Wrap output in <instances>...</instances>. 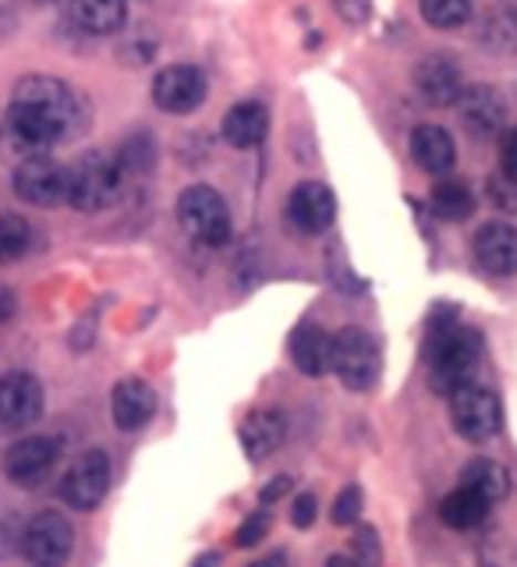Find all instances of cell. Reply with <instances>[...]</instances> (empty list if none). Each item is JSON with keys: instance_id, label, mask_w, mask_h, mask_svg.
Wrapping results in <instances>:
<instances>
[{"instance_id": "1", "label": "cell", "mask_w": 517, "mask_h": 567, "mask_svg": "<svg viewBox=\"0 0 517 567\" xmlns=\"http://www.w3.org/2000/svg\"><path fill=\"white\" fill-rule=\"evenodd\" d=\"M425 362H430V383L440 394H454L475 380V369L483 362V337L472 327L443 319L433 323L430 344H425Z\"/></svg>"}, {"instance_id": "2", "label": "cell", "mask_w": 517, "mask_h": 567, "mask_svg": "<svg viewBox=\"0 0 517 567\" xmlns=\"http://www.w3.org/2000/svg\"><path fill=\"white\" fill-rule=\"evenodd\" d=\"M124 185V171L111 153H85L68 167V206L82 213L106 209Z\"/></svg>"}, {"instance_id": "3", "label": "cell", "mask_w": 517, "mask_h": 567, "mask_svg": "<svg viewBox=\"0 0 517 567\" xmlns=\"http://www.w3.org/2000/svg\"><path fill=\"white\" fill-rule=\"evenodd\" d=\"M177 224L199 245H227L230 241V209L224 195L209 185H192L177 199Z\"/></svg>"}, {"instance_id": "4", "label": "cell", "mask_w": 517, "mask_h": 567, "mask_svg": "<svg viewBox=\"0 0 517 567\" xmlns=\"http://www.w3.org/2000/svg\"><path fill=\"white\" fill-rule=\"evenodd\" d=\"M330 369L341 377L348 390H369L380 377V344L376 337L362 327H344L333 337Z\"/></svg>"}, {"instance_id": "5", "label": "cell", "mask_w": 517, "mask_h": 567, "mask_svg": "<svg viewBox=\"0 0 517 567\" xmlns=\"http://www.w3.org/2000/svg\"><path fill=\"white\" fill-rule=\"evenodd\" d=\"M451 419H454V430L465 440L486 443L500 433L504 408H500V398H496L489 386L472 380L451 394Z\"/></svg>"}, {"instance_id": "6", "label": "cell", "mask_w": 517, "mask_h": 567, "mask_svg": "<svg viewBox=\"0 0 517 567\" xmlns=\"http://www.w3.org/2000/svg\"><path fill=\"white\" fill-rule=\"evenodd\" d=\"M11 100H25L40 111L58 117L68 135H75L82 124H85V100L61 79H50V75H29L14 85V96Z\"/></svg>"}, {"instance_id": "7", "label": "cell", "mask_w": 517, "mask_h": 567, "mask_svg": "<svg viewBox=\"0 0 517 567\" xmlns=\"http://www.w3.org/2000/svg\"><path fill=\"white\" fill-rule=\"evenodd\" d=\"M14 192L29 206H61L68 203V167L46 153H32L14 171Z\"/></svg>"}, {"instance_id": "8", "label": "cell", "mask_w": 517, "mask_h": 567, "mask_svg": "<svg viewBox=\"0 0 517 567\" xmlns=\"http://www.w3.org/2000/svg\"><path fill=\"white\" fill-rule=\"evenodd\" d=\"M75 546V532H71L68 518L58 511H43L25 525L22 536V554L32 567H64Z\"/></svg>"}, {"instance_id": "9", "label": "cell", "mask_w": 517, "mask_h": 567, "mask_svg": "<svg viewBox=\"0 0 517 567\" xmlns=\"http://www.w3.org/2000/svg\"><path fill=\"white\" fill-rule=\"evenodd\" d=\"M106 489H111V457H106L103 451L79 454L61 478V501L75 511L100 507Z\"/></svg>"}, {"instance_id": "10", "label": "cell", "mask_w": 517, "mask_h": 567, "mask_svg": "<svg viewBox=\"0 0 517 567\" xmlns=\"http://www.w3.org/2000/svg\"><path fill=\"white\" fill-rule=\"evenodd\" d=\"M61 461V443L50 436H22L18 443H11L4 454V472L14 486L22 489H35L43 486L53 475Z\"/></svg>"}, {"instance_id": "11", "label": "cell", "mask_w": 517, "mask_h": 567, "mask_svg": "<svg viewBox=\"0 0 517 567\" xmlns=\"http://www.w3.org/2000/svg\"><path fill=\"white\" fill-rule=\"evenodd\" d=\"M206 75L195 64H170L153 79V103L164 114H192L206 100Z\"/></svg>"}, {"instance_id": "12", "label": "cell", "mask_w": 517, "mask_h": 567, "mask_svg": "<svg viewBox=\"0 0 517 567\" xmlns=\"http://www.w3.org/2000/svg\"><path fill=\"white\" fill-rule=\"evenodd\" d=\"M43 415V386L29 372H8L0 377V425L4 430H25Z\"/></svg>"}, {"instance_id": "13", "label": "cell", "mask_w": 517, "mask_h": 567, "mask_svg": "<svg viewBox=\"0 0 517 567\" xmlns=\"http://www.w3.org/2000/svg\"><path fill=\"white\" fill-rule=\"evenodd\" d=\"M454 106L461 121H465V128L478 138H493L507 124V103L489 85H465V93H461Z\"/></svg>"}, {"instance_id": "14", "label": "cell", "mask_w": 517, "mask_h": 567, "mask_svg": "<svg viewBox=\"0 0 517 567\" xmlns=\"http://www.w3.org/2000/svg\"><path fill=\"white\" fill-rule=\"evenodd\" d=\"M288 213L301 235H323L337 217V199L323 182H301L291 192Z\"/></svg>"}, {"instance_id": "15", "label": "cell", "mask_w": 517, "mask_h": 567, "mask_svg": "<svg viewBox=\"0 0 517 567\" xmlns=\"http://www.w3.org/2000/svg\"><path fill=\"white\" fill-rule=\"evenodd\" d=\"M415 89L430 106H454L465 93V79H461V68L436 53V58H425L415 68Z\"/></svg>"}, {"instance_id": "16", "label": "cell", "mask_w": 517, "mask_h": 567, "mask_svg": "<svg viewBox=\"0 0 517 567\" xmlns=\"http://www.w3.org/2000/svg\"><path fill=\"white\" fill-rule=\"evenodd\" d=\"M475 259L493 277H514L517 274V227L486 224L475 235Z\"/></svg>"}, {"instance_id": "17", "label": "cell", "mask_w": 517, "mask_h": 567, "mask_svg": "<svg viewBox=\"0 0 517 567\" xmlns=\"http://www.w3.org/2000/svg\"><path fill=\"white\" fill-rule=\"evenodd\" d=\"M111 412H114V425L124 433H135L142 430L153 412H156V394L146 380H121L114 386V398H111Z\"/></svg>"}, {"instance_id": "18", "label": "cell", "mask_w": 517, "mask_h": 567, "mask_svg": "<svg viewBox=\"0 0 517 567\" xmlns=\"http://www.w3.org/2000/svg\"><path fill=\"white\" fill-rule=\"evenodd\" d=\"M266 132H270V114H266V106L256 100L230 106L224 117V138H227V146H235V150H256L266 138Z\"/></svg>"}, {"instance_id": "19", "label": "cell", "mask_w": 517, "mask_h": 567, "mask_svg": "<svg viewBox=\"0 0 517 567\" xmlns=\"http://www.w3.org/2000/svg\"><path fill=\"white\" fill-rule=\"evenodd\" d=\"M68 18L89 35H111L128 18V0H68Z\"/></svg>"}, {"instance_id": "20", "label": "cell", "mask_w": 517, "mask_h": 567, "mask_svg": "<svg viewBox=\"0 0 517 567\" xmlns=\"http://www.w3.org/2000/svg\"><path fill=\"white\" fill-rule=\"evenodd\" d=\"M412 156L415 164L425 171V174H436L443 177L457 159V150H454V138L447 128H436V124H422L412 135Z\"/></svg>"}, {"instance_id": "21", "label": "cell", "mask_w": 517, "mask_h": 567, "mask_svg": "<svg viewBox=\"0 0 517 567\" xmlns=\"http://www.w3.org/2000/svg\"><path fill=\"white\" fill-rule=\"evenodd\" d=\"M291 359L306 377H323L333 359V337L316 323H301L291 337Z\"/></svg>"}, {"instance_id": "22", "label": "cell", "mask_w": 517, "mask_h": 567, "mask_svg": "<svg viewBox=\"0 0 517 567\" xmlns=\"http://www.w3.org/2000/svg\"><path fill=\"white\" fill-rule=\"evenodd\" d=\"M283 433H288V425H283V415L273 412V408H259V412H252V415L241 422V447H245L248 457L259 461V457L273 454L280 447Z\"/></svg>"}, {"instance_id": "23", "label": "cell", "mask_w": 517, "mask_h": 567, "mask_svg": "<svg viewBox=\"0 0 517 567\" xmlns=\"http://www.w3.org/2000/svg\"><path fill=\"white\" fill-rule=\"evenodd\" d=\"M461 486H468L475 489L483 501L496 504V501H504L507 489H510V475L507 468L500 465V461H493V457H475L468 461L465 468H461Z\"/></svg>"}, {"instance_id": "24", "label": "cell", "mask_w": 517, "mask_h": 567, "mask_svg": "<svg viewBox=\"0 0 517 567\" xmlns=\"http://www.w3.org/2000/svg\"><path fill=\"white\" fill-rule=\"evenodd\" d=\"M486 514H489V501H483V496L468 486H457L454 493L443 496V504H440L443 525H451L457 532H468L475 525H483Z\"/></svg>"}, {"instance_id": "25", "label": "cell", "mask_w": 517, "mask_h": 567, "mask_svg": "<svg viewBox=\"0 0 517 567\" xmlns=\"http://www.w3.org/2000/svg\"><path fill=\"white\" fill-rule=\"evenodd\" d=\"M430 203H433V213L440 220H468L472 213H475V195L465 182H457V177H440V182L433 185V195H430Z\"/></svg>"}, {"instance_id": "26", "label": "cell", "mask_w": 517, "mask_h": 567, "mask_svg": "<svg viewBox=\"0 0 517 567\" xmlns=\"http://www.w3.org/2000/svg\"><path fill=\"white\" fill-rule=\"evenodd\" d=\"M483 43L496 53H514L517 50V11L514 8H496L483 22Z\"/></svg>"}, {"instance_id": "27", "label": "cell", "mask_w": 517, "mask_h": 567, "mask_svg": "<svg viewBox=\"0 0 517 567\" xmlns=\"http://www.w3.org/2000/svg\"><path fill=\"white\" fill-rule=\"evenodd\" d=\"M418 8L433 29H461L472 18V0H418Z\"/></svg>"}, {"instance_id": "28", "label": "cell", "mask_w": 517, "mask_h": 567, "mask_svg": "<svg viewBox=\"0 0 517 567\" xmlns=\"http://www.w3.org/2000/svg\"><path fill=\"white\" fill-rule=\"evenodd\" d=\"M32 245V230L22 217H14V213H4L0 217V266L4 262H14L29 252Z\"/></svg>"}, {"instance_id": "29", "label": "cell", "mask_w": 517, "mask_h": 567, "mask_svg": "<svg viewBox=\"0 0 517 567\" xmlns=\"http://www.w3.org/2000/svg\"><path fill=\"white\" fill-rule=\"evenodd\" d=\"M117 164H121L124 174H146V171H153V164H156V142H153V135H146V132L132 135L121 146Z\"/></svg>"}, {"instance_id": "30", "label": "cell", "mask_w": 517, "mask_h": 567, "mask_svg": "<svg viewBox=\"0 0 517 567\" xmlns=\"http://www.w3.org/2000/svg\"><path fill=\"white\" fill-rule=\"evenodd\" d=\"M486 195L496 209L504 213H517V177L507 171H496L489 182H486Z\"/></svg>"}, {"instance_id": "31", "label": "cell", "mask_w": 517, "mask_h": 567, "mask_svg": "<svg viewBox=\"0 0 517 567\" xmlns=\"http://www.w3.org/2000/svg\"><path fill=\"white\" fill-rule=\"evenodd\" d=\"M351 557L359 567H380V536H376V528H359L354 532V543H351Z\"/></svg>"}, {"instance_id": "32", "label": "cell", "mask_w": 517, "mask_h": 567, "mask_svg": "<svg viewBox=\"0 0 517 567\" xmlns=\"http://www.w3.org/2000/svg\"><path fill=\"white\" fill-rule=\"evenodd\" d=\"M359 514H362V489L359 486H344L341 496H337V504H333V522L337 525H354V522H359Z\"/></svg>"}, {"instance_id": "33", "label": "cell", "mask_w": 517, "mask_h": 567, "mask_svg": "<svg viewBox=\"0 0 517 567\" xmlns=\"http://www.w3.org/2000/svg\"><path fill=\"white\" fill-rule=\"evenodd\" d=\"M270 525H273L270 511H256V514H248L245 525L238 528L235 543H238V546H259V543L266 539V532H270Z\"/></svg>"}, {"instance_id": "34", "label": "cell", "mask_w": 517, "mask_h": 567, "mask_svg": "<svg viewBox=\"0 0 517 567\" xmlns=\"http://www.w3.org/2000/svg\"><path fill=\"white\" fill-rule=\"evenodd\" d=\"M316 511H319V504H316L312 493L294 496V504H291V525L294 528H309L316 522Z\"/></svg>"}, {"instance_id": "35", "label": "cell", "mask_w": 517, "mask_h": 567, "mask_svg": "<svg viewBox=\"0 0 517 567\" xmlns=\"http://www.w3.org/2000/svg\"><path fill=\"white\" fill-rule=\"evenodd\" d=\"M333 8L341 11L344 22L351 25H365L372 14V0H333Z\"/></svg>"}, {"instance_id": "36", "label": "cell", "mask_w": 517, "mask_h": 567, "mask_svg": "<svg viewBox=\"0 0 517 567\" xmlns=\"http://www.w3.org/2000/svg\"><path fill=\"white\" fill-rule=\"evenodd\" d=\"M500 171L517 177V128H510L500 142Z\"/></svg>"}, {"instance_id": "37", "label": "cell", "mask_w": 517, "mask_h": 567, "mask_svg": "<svg viewBox=\"0 0 517 567\" xmlns=\"http://www.w3.org/2000/svg\"><path fill=\"white\" fill-rule=\"evenodd\" d=\"M288 489H291V478H288V475H277L273 483H266V486H262L259 501H262V504H273V501H280V496L288 493Z\"/></svg>"}, {"instance_id": "38", "label": "cell", "mask_w": 517, "mask_h": 567, "mask_svg": "<svg viewBox=\"0 0 517 567\" xmlns=\"http://www.w3.org/2000/svg\"><path fill=\"white\" fill-rule=\"evenodd\" d=\"M288 560H283V554H273V557H266V560H256L252 567H283Z\"/></svg>"}, {"instance_id": "39", "label": "cell", "mask_w": 517, "mask_h": 567, "mask_svg": "<svg viewBox=\"0 0 517 567\" xmlns=\"http://www.w3.org/2000/svg\"><path fill=\"white\" fill-rule=\"evenodd\" d=\"M195 567H220V554H203L195 560Z\"/></svg>"}, {"instance_id": "40", "label": "cell", "mask_w": 517, "mask_h": 567, "mask_svg": "<svg viewBox=\"0 0 517 567\" xmlns=\"http://www.w3.org/2000/svg\"><path fill=\"white\" fill-rule=\"evenodd\" d=\"M327 567H359V564H354V557H341V554H337V557L327 560Z\"/></svg>"}, {"instance_id": "41", "label": "cell", "mask_w": 517, "mask_h": 567, "mask_svg": "<svg viewBox=\"0 0 517 567\" xmlns=\"http://www.w3.org/2000/svg\"><path fill=\"white\" fill-rule=\"evenodd\" d=\"M40 4H53V0H40Z\"/></svg>"}]
</instances>
